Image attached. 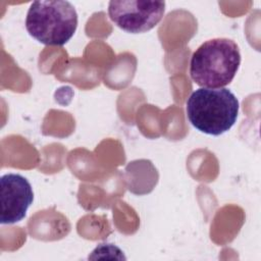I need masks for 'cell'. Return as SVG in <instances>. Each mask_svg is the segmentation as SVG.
Listing matches in <instances>:
<instances>
[{"instance_id": "4", "label": "cell", "mask_w": 261, "mask_h": 261, "mask_svg": "<svg viewBox=\"0 0 261 261\" xmlns=\"http://www.w3.org/2000/svg\"><path fill=\"white\" fill-rule=\"evenodd\" d=\"M164 12L165 2L163 1L112 0L108 5L110 19L119 29L130 34L152 30L162 19Z\"/></svg>"}, {"instance_id": "1", "label": "cell", "mask_w": 261, "mask_h": 261, "mask_svg": "<svg viewBox=\"0 0 261 261\" xmlns=\"http://www.w3.org/2000/svg\"><path fill=\"white\" fill-rule=\"evenodd\" d=\"M241 64V53L236 42L216 38L204 42L192 55L190 74L202 88L219 89L228 85Z\"/></svg>"}, {"instance_id": "2", "label": "cell", "mask_w": 261, "mask_h": 261, "mask_svg": "<svg viewBox=\"0 0 261 261\" xmlns=\"http://www.w3.org/2000/svg\"><path fill=\"white\" fill-rule=\"evenodd\" d=\"M239 114V100L228 89L200 88L187 101V116L201 133L220 136L231 128Z\"/></svg>"}, {"instance_id": "5", "label": "cell", "mask_w": 261, "mask_h": 261, "mask_svg": "<svg viewBox=\"0 0 261 261\" xmlns=\"http://www.w3.org/2000/svg\"><path fill=\"white\" fill-rule=\"evenodd\" d=\"M1 224H13L22 220L34 201L30 181L17 173L1 176Z\"/></svg>"}, {"instance_id": "3", "label": "cell", "mask_w": 261, "mask_h": 261, "mask_svg": "<svg viewBox=\"0 0 261 261\" xmlns=\"http://www.w3.org/2000/svg\"><path fill=\"white\" fill-rule=\"evenodd\" d=\"M28 33L47 46H63L77 28V13L68 1H35L25 18Z\"/></svg>"}]
</instances>
